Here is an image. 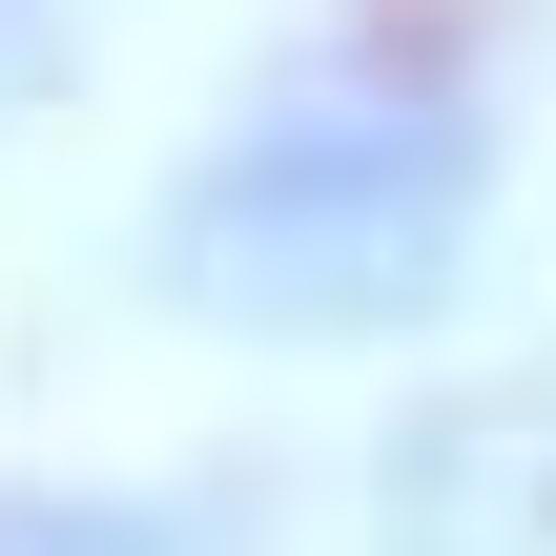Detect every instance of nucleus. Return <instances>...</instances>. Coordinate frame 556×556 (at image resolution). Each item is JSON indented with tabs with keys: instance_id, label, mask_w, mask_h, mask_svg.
Returning <instances> with one entry per match:
<instances>
[{
	"instance_id": "nucleus-2",
	"label": "nucleus",
	"mask_w": 556,
	"mask_h": 556,
	"mask_svg": "<svg viewBox=\"0 0 556 556\" xmlns=\"http://www.w3.org/2000/svg\"><path fill=\"white\" fill-rule=\"evenodd\" d=\"M0 556H206L186 516H124V495H0Z\"/></svg>"
},
{
	"instance_id": "nucleus-1",
	"label": "nucleus",
	"mask_w": 556,
	"mask_h": 556,
	"mask_svg": "<svg viewBox=\"0 0 556 556\" xmlns=\"http://www.w3.org/2000/svg\"><path fill=\"white\" fill-rule=\"evenodd\" d=\"M475 206H495V124L454 62H309L165 186V268L186 309L248 330H392L454 289Z\"/></svg>"
},
{
	"instance_id": "nucleus-3",
	"label": "nucleus",
	"mask_w": 556,
	"mask_h": 556,
	"mask_svg": "<svg viewBox=\"0 0 556 556\" xmlns=\"http://www.w3.org/2000/svg\"><path fill=\"white\" fill-rule=\"evenodd\" d=\"M41 62H62V0H0V103H21Z\"/></svg>"
}]
</instances>
